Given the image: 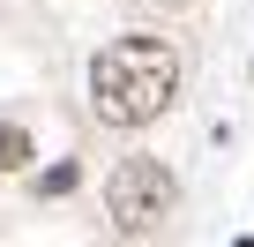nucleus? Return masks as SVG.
Segmentation results:
<instances>
[{
  "label": "nucleus",
  "mask_w": 254,
  "mask_h": 247,
  "mask_svg": "<svg viewBox=\"0 0 254 247\" xmlns=\"http://www.w3.org/2000/svg\"><path fill=\"white\" fill-rule=\"evenodd\" d=\"M180 97V53L165 38H112L90 60V112L105 128H150Z\"/></svg>",
  "instance_id": "obj_1"
},
{
  "label": "nucleus",
  "mask_w": 254,
  "mask_h": 247,
  "mask_svg": "<svg viewBox=\"0 0 254 247\" xmlns=\"http://www.w3.org/2000/svg\"><path fill=\"white\" fill-rule=\"evenodd\" d=\"M105 210L127 240H142V232H165L172 210H180V180L157 165V158H120L112 180H105Z\"/></svg>",
  "instance_id": "obj_2"
},
{
  "label": "nucleus",
  "mask_w": 254,
  "mask_h": 247,
  "mask_svg": "<svg viewBox=\"0 0 254 247\" xmlns=\"http://www.w3.org/2000/svg\"><path fill=\"white\" fill-rule=\"evenodd\" d=\"M23 165H30V135L15 120H0V172H23Z\"/></svg>",
  "instance_id": "obj_3"
},
{
  "label": "nucleus",
  "mask_w": 254,
  "mask_h": 247,
  "mask_svg": "<svg viewBox=\"0 0 254 247\" xmlns=\"http://www.w3.org/2000/svg\"><path fill=\"white\" fill-rule=\"evenodd\" d=\"M157 8H187V0H157Z\"/></svg>",
  "instance_id": "obj_4"
}]
</instances>
